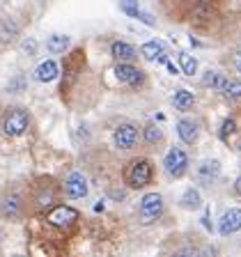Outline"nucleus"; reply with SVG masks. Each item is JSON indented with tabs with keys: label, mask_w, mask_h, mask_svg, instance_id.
<instances>
[{
	"label": "nucleus",
	"mask_w": 241,
	"mask_h": 257,
	"mask_svg": "<svg viewBox=\"0 0 241 257\" xmlns=\"http://www.w3.org/2000/svg\"><path fill=\"white\" fill-rule=\"evenodd\" d=\"M207 87H214V90H220L223 92V87H225V83H227V78H225L223 74H218V71H207V76H204V80H202Z\"/></svg>",
	"instance_id": "dca6fc26"
},
{
	"label": "nucleus",
	"mask_w": 241,
	"mask_h": 257,
	"mask_svg": "<svg viewBox=\"0 0 241 257\" xmlns=\"http://www.w3.org/2000/svg\"><path fill=\"white\" fill-rule=\"evenodd\" d=\"M232 128H234V122H232V119H225L223 131H220V138H227V134H232Z\"/></svg>",
	"instance_id": "393cba45"
},
{
	"label": "nucleus",
	"mask_w": 241,
	"mask_h": 257,
	"mask_svg": "<svg viewBox=\"0 0 241 257\" xmlns=\"http://www.w3.org/2000/svg\"><path fill=\"white\" fill-rule=\"evenodd\" d=\"M78 218V211L71 207H55L51 214H48V223L53 225V227H60V230H67L74 225V220Z\"/></svg>",
	"instance_id": "39448f33"
},
{
	"label": "nucleus",
	"mask_w": 241,
	"mask_h": 257,
	"mask_svg": "<svg viewBox=\"0 0 241 257\" xmlns=\"http://www.w3.org/2000/svg\"><path fill=\"white\" fill-rule=\"evenodd\" d=\"M161 214H163V198L159 193H147L143 198V202H140V220L145 225L154 223Z\"/></svg>",
	"instance_id": "f03ea898"
},
{
	"label": "nucleus",
	"mask_w": 241,
	"mask_h": 257,
	"mask_svg": "<svg viewBox=\"0 0 241 257\" xmlns=\"http://www.w3.org/2000/svg\"><path fill=\"white\" fill-rule=\"evenodd\" d=\"M112 55H115L119 62H131V60L136 58V48L124 42H115L112 44Z\"/></svg>",
	"instance_id": "4468645a"
},
{
	"label": "nucleus",
	"mask_w": 241,
	"mask_h": 257,
	"mask_svg": "<svg viewBox=\"0 0 241 257\" xmlns=\"http://www.w3.org/2000/svg\"><path fill=\"white\" fill-rule=\"evenodd\" d=\"M220 175V166L218 161H204L202 166L198 168V179L204 186H211V182H216Z\"/></svg>",
	"instance_id": "9d476101"
},
{
	"label": "nucleus",
	"mask_w": 241,
	"mask_h": 257,
	"mask_svg": "<svg viewBox=\"0 0 241 257\" xmlns=\"http://www.w3.org/2000/svg\"><path fill=\"white\" fill-rule=\"evenodd\" d=\"M200 204H202L200 193L195 191V188H188V191L184 193V198H182V207L184 209H200Z\"/></svg>",
	"instance_id": "a211bd4d"
},
{
	"label": "nucleus",
	"mask_w": 241,
	"mask_h": 257,
	"mask_svg": "<svg viewBox=\"0 0 241 257\" xmlns=\"http://www.w3.org/2000/svg\"><path fill=\"white\" fill-rule=\"evenodd\" d=\"M140 53L145 55L147 60H159V62H168L166 60V46L161 42H147V44H143V48H140Z\"/></svg>",
	"instance_id": "9b49d317"
},
{
	"label": "nucleus",
	"mask_w": 241,
	"mask_h": 257,
	"mask_svg": "<svg viewBox=\"0 0 241 257\" xmlns=\"http://www.w3.org/2000/svg\"><path fill=\"white\" fill-rule=\"evenodd\" d=\"M218 230L223 236L234 234L236 230H241V209H230V211H225L223 218H220Z\"/></svg>",
	"instance_id": "0eeeda50"
},
{
	"label": "nucleus",
	"mask_w": 241,
	"mask_h": 257,
	"mask_svg": "<svg viewBox=\"0 0 241 257\" xmlns=\"http://www.w3.org/2000/svg\"><path fill=\"white\" fill-rule=\"evenodd\" d=\"M223 94L227 99H241V83L239 80H227L223 87Z\"/></svg>",
	"instance_id": "412c9836"
},
{
	"label": "nucleus",
	"mask_w": 241,
	"mask_h": 257,
	"mask_svg": "<svg viewBox=\"0 0 241 257\" xmlns=\"http://www.w3.org/2000/svg\"><path fill=\"white\" fill-rule=\"evenodd\" d=\"M239 71H241V55H239Z\"/></svg>",
	"instance_id": "bb28decb"
},
{
	"label": "nucleus",
	"mask_w": 241,
	"mask_h": 257,
	"mask_svg": "<svg viewBox=\"0 0 241 257\" xmlns=\"http://www.w3.org/2000/svg\"><path fill=\"white\" fill-rule=\"evenodd\" d=\"M46 46L51 53H64V48L69 46V37L67 35H53V37H48Z\"/></svg>",
	"instance_id": "2eb2a0df"
},
{
	"label": "nucleus",
	"mask_w": 241,
	"mask_h": 257,
	"mask_svg": "<svg viewBox=\"0 0 241 257\" xmlns=\"http://www.w3.org/2000/svg\"><path fill=\"white\" fill-rule=\"evenodd\" d=\"M152 179V166L147 159H136L129 163L127 182L131 188H145Z\"/></svg>",
	"instance_id": "f257e3e1"
},
{
	"label": "nucleus",
	"mask_w": 241,
	"mask_h": 257,
	"mask_svg": "<svg viewBox=\"0 0 241 257\" xmlns=\"http://www.w3.org/2000/svg\"><path fill=\"white\" fill-rule=\"evenodd\" d=\"M179 64H182V69L186 76H193L198 71V62H195V58H191L188 53H179Z\"/></svg>",
	"instance_id": "aec40b11"
},
{
	"label": "nucleus",
	"mask_w": 241,
	"mask_h": 257,
	"mask_svg": "<svg viewBox=\"0 0 241 257\" xmlns=\"http://www.w3.org/2000/svg\"><path fill=\"white\" fill-rule=\"evenodd\" d=\"M163 166H166V172L170 177H182L184 172H186L188 168V156L184 150H179V147H172L170 152L166 154V161H163Z\"/></svg>",
	"instance_id": "20e7f679"
},
{
	"label": "nucleus",
	"mask_w": 241,
	"mask_h": 257,
	"mask_svg": "<svg viewBox=\"0 0 241 257\" xmlns=\"http://www.w3.org/2000/svg\"><path fill=\"white\" fill-rule=\"evenodd\" d=\"M14 32V28H7V23H0V42H12Z\"/></svg>",
	"instance_id": "b1692460"
},
{
	"label": "nucleus",
	"mask_w": 241,
	"mask_h": 257,
	"mask_svg": "<svg viewBox=\"0 0 241 257\" xmlns=\"http://www.w3.org/2000/svg\"><path fill=\"white\" fill-rule=\"evenodd\" d=\"M168 64V69H170V74H177V69H175V64H172V62H166Z\"/></svg>",
	"instance_id": "a878e982"
},
{
	"label": "nucleus",
	"mask_w": 241,
	"mask_h": 257,
	"mask_svg": "<svg viewBox=\"0 0 241 257\" xmlns=\"http://www.w3.org/2000/svg\"><path fill=\"white\" fill-rule=\"evenodd\" d=\"M175 108L177 110H188V108L193 106V94L188 90H179V92H175Z\"/></svg>",
	"instance_id": "f3484780"
},
{
	"label": "nucleus",
	"mask_w": 241,
	"mask_h": 257,
	"mask_svg": "<svg viewBox=\"0 0 241 257\" xmlns=\"http://www.w3.org/2000/svg\"><path fill=\"white\" fill-rule=\"evenodd\" d=\"M177 134H179V138H182L184 143L193 145L198 140V124L191 122V119H182V122L177 124Z\"/></svg>",
	"instance_id": "ddd939ff"
},
{
	"label": "nucleus",
	"mask_w": 241,
	"mask_h": 257,
	"mask_svg": "<svg viewBox=\"0 0 241 257\" xmlns=\"http://www.w3.org/2000/svg\"><path fill=\"white\" fill-rule=\"evenodd\" d=\"M138 143V128L134 124H119L115 128V145L119 150H131Z\"/></svg>",
	"instance_id": "423d86ee"
},
{
	"label": "nucleus",
	"mask_w": 241,
	"mask_h": 257,
	"mask_svg": "<svg viewBox=\"0 0 241 257\" xmlns=\"http://www.w3.org/2000/svg\"><path fill=\"white\" fill-rule=\"evenodd\" d=\"M3 128L10 138H16V136L26 134L28 128V112L21 110V108H12L5 115V122H3Z\"/></svg>",
	"instance_id": "7ed1b4c3"
},
{
	"label": "nucleus",
	"mask_w": 241,
	"mask_h": 257,
	"mask_svg": "<svg viewBox=\"0 0 241 257\" xmlns=\"http://www.w3.org/2000/svg\"><path fill=\"white\" fill-rule=\"evenodd\" d=\"M119 5H122V12L129 16H136L140 12L138 7V0H119Z\"/></svg>",
	"instance_id": "4be33fe9"
},
{
	"label": "nucleus",
	"mask_w": 241,
	"mask_h": 257,
	"mask_svg": "<svg viewBox=\"0 0 241 257\" xmlns=\"http://www.w3.org/2000/svg\"><path fill=\"white\" fill-rule=\"evenodd\" d=\"M145 138H147V143H159V140L163 138V134H161V128H159V126L150 124V126L145 128Z\"/></svg>",
	"instance_id": "5701e85b"
},
{
	"label": "nucleus",
	"mask_w": 241,
	"mask_h": 257,
	"mask_svg": "<svg viewBox=\"0 0 241 257\" xmlns=\"http://www.w3.org/2000/svg\"><path fill=\"white\" fill-rule=\"evenodd\" d=\"M3 211H5L7 216H16L19 211H21V200L16 198V195L5 198V200H3Z\"/></svg>",
	"instance_id": "6ab92c4d"
},
{
	"label": "nucleus",
	"mask_w": 241,
	"mask_h": 257,
	"mask_svg": "<svg viewBox=\"0 0 241 257\" xmlns=\"http://www.w3.org/2000/svg\"><path fill=\"white\" fill-rule=\"evenodd\" d=\"M64 191H67V195H69V198H74V200L85 198V195H87L85 177L80 175V172H74V175H69V179H67V184H64Z\"/></svg>",
	"instance_id": "6e6552de"
},
{
	"label": "nucleus",
	"mask_w": 241,
	"mask_h": 257,
	"mask_svg": "<svg viewBox=\"0 0 241 257\" xmlns=\"http://www.w3.org/2000/svg\"><path fill=\"white\" fill-rule=\"evenodd\" d=\"M35 78L39 80V83H51V80L58 78V64L53 62V60H46V62H42L35 69Z\"/></svg>",
	"instance_id": "f8f14e48"
},
{
	"label": "nucleus",
	"mask_w": 241,
	"mask_h": 257,
	"mask_svg": "<svg viewBox=\"0 0 241 257\" xmlns=\"http://www.w3.org/2000/svg\"><path fill=\"white\" fill-rule=\"evenodd\" d=\"M115 74H117V78L122 80V83H127V85H140V83H143V71L127 62H119L117 67H115Z\"/></svg>",
	"instance_id": "1a4fd4ad"
}]
</instances>
